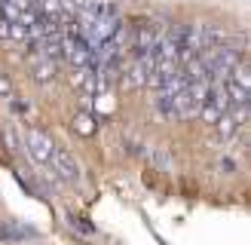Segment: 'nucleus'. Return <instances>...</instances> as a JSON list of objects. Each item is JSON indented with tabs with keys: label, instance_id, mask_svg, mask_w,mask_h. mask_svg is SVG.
<instances>
[{
	"label": "nucleus",
	"instance_id": "obj_1",
	"mask_svg": "<svg viewBox=\"0 0 251 245\" xmlns=\"http://www.w3.org/2000/svg\"><path fill=\"white\" fill-rule=\"evenodd\" d=\"M211 83H190L187 89H181L178 95L172 98L175 101V120H187V117H199V110L205 104Z\"/></svg>",
	"mask_w": 251,
	"mask_h": 245
},
{
	"label": "nucleus",
	"instance_id": "obj_2",
	"mask_svg": "<svg viewBox=\"0 0 251 245\" xmlns=\"http://www.w3.org/2000/svg\"><path fill=\"white\" fill-rule=\"evenodd\" d=\"M25 147H28V153L37 166H46L49 159H52V150H55V144L52 138L43 132V129H28L25 132Z\"/></svg>",
	"mask_w": 251,
	"mask_h": 245
},
{
	"label": "nucleus",
	"instance_id": "obj_3",
	"mask_svg": "<svg viewBox=\"0 0 251 245\" xmlns=\"http://www.w3.org/2000/svg\"><path fill=\"white\" fill-rule=\"evenodd\" d=\"M230 110V101H227V95H224V89L221 86H215L211 83L208 86V95H205V104H202V110H199V117H202L205 122H215L218 117H224Z\"/></svg>",
	"mask_w": 251,
	"mask_h": 245
},
{
	"label": "nucleus",
	"instance_id": "obj_4",
	"mask_svg": "<svg viewBox=\"0 0 251 245\" xmlns=\"http://www.w3.org/2000/svg\"><path fill=\"white\" fill-rule=\"evenodd\" d=\"M49 163H52L55 175H58L61 181H77V178H80V166H77V159H74V153L65 150V147H55Z\"/></svg>",
	"mask_w": 251,
	"mask_h": 245
},
{
	"label": "nucleus",
	"instance_id": "obj_5",
	"mask_svg": "<svg viewBox=\"0 0 251 245\" xmlns=\"http://www.w3.org/2000/svg\"><path fill=\"white\" fill-rule=\"evenodd\" d=\"M31 77H34L37 83H49V80H55V61L40 58V55H31Z\"/></svg>",
	"mask_w": 251,
	"mask_h": 245
},
{
	"label": "nucleus",
	"instance_id": "obj_6",
	"mask_svg": "<svg viewBox=\"0 0 251 245\" xmlns=\"http://www.w3.org/2000/svg\"><path fill=\"white\" fill-rule=\"evenodd\" d=\"M37 230L19 224V220H9V224H0V239H9V242H22V239H34Z\"/></svg>",
	"mask_w": 251,
	"mask_h": 245
},
{
	"label": "nucleus",
	"instance_id": "obj_7",
	"mask_svg": "<svg viewBox=\"0 0 251 245\" xmlns=\"http://www.w3.org/2000/svg\"><path fill=\"white\" fill-rule=\"evenodd\" d=\"M74 132L77 135H92L95 132V117L89 114V110H80V114L74 117Z\"/></svg>",
	"mask_w": 251,
	"mask_h": 245
},
{
	"label": "nucleus",
	"instance_id": "obj_8",
	"mask_svg": "<svg viewBox=\"0 0 251 245\" xmlns=\"http://www.w3.org/2000/svg\"><path fill=\"white\" fill-rule=\"evenodd\" d=\"M215 129H218V135H221L224 141H227V138H233V135L239 132V126H236V120L230 117V110H227L224 117H218V120H215Z\"/></svg>",
	"mask_w": 251,
	"mask_h": 245
},
{
	"label": "nucleus",
	"instance_id": "obj_9",
	"mask_svg": "<svg viewBox=\"0 0 251 245\" xmlns=\"http://www.w3.org/2000/svg\"><path fill=\"white\" fill-rule=\"evenodd\" d=\"M153 104H156V110L162 117H169V120H175V101L169 95H162V92H156V98H153Z\"/></svg>",
	"mask_w": 251,
	"mask_h": 245
},
{
	"label": "nucleus",
	"instance_id": "obj_10",
	"mask_svg": "<svg viewBox=\"0 0 251 245\" xmlns=\"http://www.w3.org/2000/svg\"><path fill=\"white\" fill-rule=\"evenodd\" d=\"M25 37H28V28H25V24H9V40H25Z\"/></svg>",
	"mask_w": 251,
	"mask_h": 245
},
{
	"label": "nucleus",
	"instance_id": "obj_11",
	"mask_svg": "<svg viewBox=\"0 0 251 245\" xmlns=\"http://www.w3.org/2000/svg\"><path fill=\"white\" fill-rule=\"evenodd\" d=\"M0 98H12V83L6 74H0Z\"/></svg>",
	"mask_w": 251,
	"mask_h": 245
},
{
	"label": "nucleus",
	"instance_id": "obj_12",
	"mask_svg": "<svg viewBox=\"0 0 251 245\" xmlns=\"http://www.w3.org/2000/svg\"><path fill=\"white\" fill-rule=\"evenodd\" d=\"M3 138H6V144H9V150H19V138H12V129L3 132Z\"/></svg>",
	"mask_w": 251,
	"mask_h": 245
}]
</instances>
